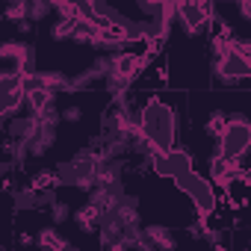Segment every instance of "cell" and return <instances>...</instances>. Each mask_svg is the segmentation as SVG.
Wrapping results in <instances>:
<instances>
[{"mask_svg":"<svg viewBox=\"0 0 251 251\" xmlns=\"http://www.w3.org/2000/svg\"><path fill=\"white\" fill-rule=\"evenodd\" d=\"M39 77H42V86L53 92H71V77L62 71H39Z\"/></svg>","mask_w":251,"mask_h":251,"instance_id":"17","label":"cell"},{"mask_svg":"<svg viewBox=\"0 0 251 251\" xmlns=\"http://www.w3.org/2000/svg\"><path fill=\"white\" fill-rule=\"evenodd\" d=\"M233 6L245 21H251V0H233Z\"/></svg>","mask_w":251,"mask_h":251,"instance_id":"30","label":"cell"},{"mask_svg":"<svg viewBox=\"0 0 251 251\" xmlns=\"http://www.w3.org/2000/svg\"><path fill=\"white\" fill-rule=\"evenodd\" d=\"M74 30H77V18H59V21H53V27H50V39L65 42V39L74 36Z\"/></svg>","mask_w":251,"mask_h":251,"instance_id":"21","label":"cell"},{"mask_svg":"<svg viewBox=\"0 0 251 251\" xmlns=\"http://www.w3.org/2000/svg\"><path fill=\"white\" fill-rule=\"evenodd\" d=\"M225 127H227V115H225L222 109H213L210 118H207V124H204V133H207L210 139H219V136L225 133Z\"/></svg>","mask_w":251,"mask_h":251,"instance_id":"19","label":"cell"},{"mask_svg":"<svg viewBox=\"0 0 251 251\" xmlns=\"http://www.w3.org/2000/svg\"><path fill=\"white\" fill-rule=\"evenodd\" d=\"M204 242H210V245H222V242H225L222 227H213V225L207 222V225H204Z\"/></svg>","mask_w":251,"mask_h":251,"instance_id":"27","label":"cell"},{"mask_svg":"<svg viewBox=\"0 0 251 251\" xmlns=\"http://www.w3.org/2000/svg\"><path fill=\"white\" fill-rule=\"evenodd\" d=\"M0 56H3L6 65H15L21 71H36V65H33V48L27 42H6L3 48H0Z\"/></svg>","mask_w":251,"mask_h":251,"instance_id":"7","label":"cell"},{"mask_svg":"<svg viewBox=\"0 0 251 251\" xmlns=\"http://www.w3.org/2000/svg\"><path fill=\"white\" fill-rule=\"evenodd\" d=\"M53 145H56V127H42L39 136L30 142V154L33 157H45L48 148H53Z\"/></svg>","mask_w":251,"mask_h":251,"instance_id":"13","label":"cell"},{"mask_svg":"<svg viewBox=\"0 0 251 251\" xmlns=\"http://www.w3.org/2000/svg\"><path fill=\"white\" fill-rule=\"evenodd\" d=\"M239 175H242L239 160H227V157H222V154H213V157H210V177H213V183L230 186L233 180H239Z\"/></svg>","mask_w":251,"mask_h":251,"instance_id":"6","label":"cell"},{"mask_svg":"<svg viewBox=\"0 0 251 251\" xmlns=\"http://www.w3.org/2000/svg\"><path fill=\"white\" fill-rule=\"evenodd\" d=\"M239 183L251 186V166H248V169H242V175H239Z\"/></svg>","mask_w":251,"mask_h":251,"instance_id":"32","label":"cell"},{"mask_svg":"<svg viewBox=\"0 0 251 251\" xmlns=\"http://www.w3.org/2000/svg\"><path fill=\"white\" fill-rule=\"evenodd\" d=\"M233 50H236L239 56L251 59V42H248V39H236V42H233Z\"/></svg>","mask_w":251,"mask_h":251,"instance_id":"29","label":"cell"},{"mask_svg":"<svg viewBox=\"0 0 251 251\" xmlns=\"http://www.w3.org/2000/svg\"><path fill=\"white\" fill-rule=\"evenodd\" d=\"M142 133L154 142L157 151H172L175 148V130H177V115L169 103H163L160 98H151L142 109H136Z\"/></svg>","mask_w":251,"mask_h":251,"instance_id":"1","label":"cell"},{"mask_svg":"<svg viewBox=\"0 0 251 251\" xmlns=\"http://www.w3.org/2000/svg\"><path fill=\"white\" fill-rule=\"evenodd\" d=\"M36 115L42 118V127H56V124L62 121V112H56V106H53V103H48V106H45V109H39Z\"/></svg>","mask_w":251,"mask_h":251,"instance_id":"24","label":"cell"},{"mask_svg":"<svg viewBox=\"0 0 251 251\" xmlns=\"http://www.w3.org/2000/svg\"><path fill=\"white\" fill-rule=\"evenodd\" d=\"M151 166H154V172L160 175V177H169V180H177L183 172H189L192 169V157L186 154V151H157L154 157H151Z\"/></svg>","mask_w":251,"mask_h":251,"instance_id":"5","label":"cell"},{"mask_svg":"<svg viewBox=\"0 0 251 251\" xmlns=\"http://www.w3.org/2000/svg\"><path fill=\"white\" fill-rule=\"evenodd\" d=\"M50 9H53L50 0H30V18H33V21L48 18V15H50Z\"/></svg>","mask_w":251,"mask_h":251,"instance_id":"25","label":"cell"},{"mask_svg":"<svg viewBox=\"0 0 251 251\" xmlns=\"http://www.w3.org/2000/svg\"><path fill=\"white\" fill-rule=\"evenodd\" d=\"M248 151H251V118L242 112H233L227 115L225 133L216 139V154L227 160H242Z\"/></svg>","mask_w":251,"mask_h":251,"instance_id":"2","label":"cell"},{"mask_svg":"<svg viewBox=\"0 0 251 251\" xmlns=\"http://www.w3.org/2000/svg\"><path fill=\"white\" fill-rule=\"evenodd\" d=\"M213 77L219 80V83H236V80H245V77H251V59H245V56H239L236 50H230V53H225V56H216V62H213Z\"/></svg>","mask_w":251,"mask_h":251,"instance_id":"4","label":"cell"},{"mask_svg":"<svg viewBox=\"0 0 251 251\" xmlns=\"http://www.w3.org/2000/svg\"><path fill=\"white\" fill-rule=\"evenodd\" d=\"M50 219H53V225H62V222H68V219H71V207H68L65 201H56V204L50 207Z\"/></svg>","mask_w":251,"mask_h":251,"instance_id":"26","label":"cell"},{"mask_svg":"<svg viewBox=\"0 0 251 251\" xmlns=\"http://www.w3.org/2000/svg\"><path fill=\"white\" fill-rule=\"evenodd\" d=\"M39 130H42V118H39L36 112H27V115L9 121V136H15V139H27V142H33V139L39 136Z\"/></svg>","mask_w":251,"mask_h":251,"instance_id":"9","label":"cell"},{"mask_svg":"<svg viewBox=\"0 0 251 251\" xmlns=\"http://www.w3.org/2000/svg\"><path fill=\"white\" fill-rule=\"evenodd\" d=\"M53 100H56V92L48 89V86H39V89L27 92V109H30V112H39V109H45V106L53 103Z\"/></svg>","mask_w":251,"mask_h":251,"instance_id":"12","label":"cell"},{"mask_svg":"<svg viewBox=\"0 0 251 251\" xmlns=\"http://www.w3.org/2000/svg\"><path fill=\"white\" fill-rule=\"evenodd\" d=\"M9 3H12V0H9Z\"/></svg>","mask_w":251,"mask_h":251,"instance_id":"33","label":"cell"},{"mask_svg":"<svg viewBox=\"0 0 251 251\" xmlns=\"http://www.w3.org/2000/svg\"><path fill=\"white\" fill-rule=\"evenodd\" d=\"M177 186L192 198V204H195V213L201 216V219H210L213 213H216V204H219V198H216V192H213V186H210V180H204V177H198L192 169L189 172H183L180 177H177Z\"/></svg>","mask_w":251,"mask_h":251,"instance_id":"3","label":"cell"},{"mask_svg":"<svg viewBox=\"0 0 251 251\" xmlns=\"http://www.w3.org/2000/svg\"><path fill=\"white\" fill-rule=\"evenodd\" d=\"M15 27H18V33H21V36H27V33L33 30V18H24V21H18Z\"/></svg>","mask_w":251,"mask_h":251,"instance_id":"31","label":"cell"},{"mask_svg":"<svg viewBox=\"0 0 251 251\" xmlns=\"http://www.w3.org/2000/svg\"><path fill=\"white\" fill-rule=\"evenodd\" d=\"M100 219H103V213L89 201L86 207H80V210H74V222H77V227L83 230V233H95V227H100Z\"/></svg>","mask_w":251,"mask_h":251,"instance_id":"11","label":"cell"},{"mask_svg":"<svg viewBox=\"0 0 251 251\" xmlns=\"http://www.w3.org/2000/svg\"><path fill=\"white\" fill-rule=\"evenodd\" d=\"M83 118V109L80 106H68V109H62V121H68V124H77Z\"/></svg>","mask_w":251,"mask_h":251,"instance_id":"28","label":"cell"},{"mask_svg":"<svg viewBox=\"0 0 251 251\" xmlns=\"http://www.w3.org/2000/svg\"><path fill=\"white\" fill-rule=\"evenodd\" d=\"M130 83H133V77H124V74H115V71L106 74V92H109V95L130 92Z\"/></svg>","mask_w":251,"mask_h":251,"instance_id":"23","label":"cell"},{"mask_svg":"<svg viewBox=\"0 0 251 251\" xmlns=\"http://www.w3.org/2000/svg\"><path fill=\"white\" fill-rule=\"evenodd\" d=\"M148 62H151V56L124 53V50L112 53V71H115V74H124V77H133V80H136V74H139V71H145V65H148Z\"/></svg>","mask_w":251,"mask_h":251,"instance_id":"8","label":"cell"},{"mask_svg":"<svg viewBox=\"0 0 251 251\" xmlns=\"http://www.w3.org/2000/svg\"><path fill=\"white\" fill-rule=\"evenodd\" d=\"M36 242H39L42 248H50V251H65V248H68V239L59 236L56 227H42V230L36 233Z\"/></svg>","mask_w":251,"mask_h":251,"instance_id":"16","label":"cell"},{"mask_svg":"<svg viewBox=\"0 0 251 251\" xmlns=\"http://www.w3.org/2000/svg\"><path fill=\"white\" fill-rule=\"evenodd\" d=\"M6 21H12V24H18V21H24V18H30V0H12V3L6 6V15H3Z\"/></svg>","mask_w":251,"mask_h":251,"instance_id":"22","label":"cell"},{"mask_svg":"<svg viewBox=\"0 0 251 251\" xmlns=\"http://www.w3.org/2000/svg\"><path fill=\"white\" fill-rule=\"evenodd\" d=\"M121 172H124V166L118 157L103 160L98 175H95V186H121Z\"/></svg>","mask_w":251,"mask_h":251,"instance_id":"10","label":"cell"},{"mask_svg":"<svg viewBox=\"0 0 251 251\" xmlns=\"http://www.w3.org/2000/svg\"><path fill=\"white\" fill-rule=\"evenodd\" d=\"M30 186L33 189H50V186H62V180H59V172L53 169H42V172H36L33 175V180H30Z\"/></svg>","mask_w":251,"mask_h":251,"instance_id":"20","label":"cell"},{"mask_svg":"<svg viewBox=\"0 0 251 251\" xmlns=\"http://www.w3.org/2000/svg\"><path fill=\"white\" fill-rule=\"evenodd\" d=\"M12 201H15V210H33V207H39V189H33V186L12 189Z\"/></svg>","mask_w":251,"mask_h":251,"instance_id":"18","label":"cell"},{"mask_svg":"<svg viewBox=\"0 0 251 251\" xmlns=\"http://www.w3.org/2000/svg\"><path fill=\"white\" fill-rule=\"evenodd\" d=\"M145 233H148V239H151L157 248H169V251H172V248H177V239H175V236H172V230H169V227H163V225H148V227H145Z\"/></svg>","mask_w":251,"mask_h":251,"instance_id":"15","label":"cell"},{"mask_svg":"<svg viewBox=\"0 0 251 251\" xmlns=\"http://www.w3.org/2000/svg\"><path fill=\"white\" fill-rule=\"evenodd\" d=\"M3 154L12 157L18 166H24L27 157H33V154H30V142H27V139H15V136H9V139L3 142Z\"/></svg>","mask_w":251,"mask_h":251,"instance_id":"14","label":"cell"}]
</instances>
